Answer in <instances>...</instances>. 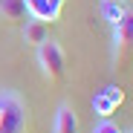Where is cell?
<instances>
[{"label":"cell","mask_w":133,"mask_h":133,"mask_svg":"<svg viewBox=\"0 0 133 133\" xmlns=\"http://www.w3.org/2000/svg\"><path fill=\"white\" fill-rule=\"evenodd\" d=\"M29 130V110L17 90H0V133H26Z\"/></svg>","instance_id":"cell-1"},{"label":"cell","mask_w":133,"mask_h":133,"mask_svg":"<svg viewBox=\"0 0 133 133\" xmlns=\"http://www.w3.org/2000/svg\"><path fill=\"white\" fill-rule=\"evenodd\" d=\"M38 49V66H41V72L46 81H61L64 78V70H66V58H64V46L58 41L46 38L41 43Z\"/></svg>","instance_id":"cell-2"},{"label":"cell","mask_w":133,"mask_h":133,"mask_svg":"<svg viewBox=\"0 0 133 133\" xmlns=\"http://www.w3.org/2000/svg\"><path fill=\"white\" fill-rule=\"evenodd\" d=\"M127 133H133V130H127Z\"/></svg>","instance_id":"cell-13"},{"label":"cell","mask_w":133,"mask_h":133,"mask_svg":"<svg viewBox=\"0 0 133 133\" xmlns=\"http://www.w3.org/2000/svg\"><path fill=\"white\" fill-rule=\"evenodd\" d=\"M64 0H26V15L32 20H43V23H55L61 15Z\"/></svg>","instance_id":"cell-4"},{"label":"cell","mask_w":133,"mask_h":133,"mask_svg":"<svg viewBox=\"0 0 133 133\" xmlns=\"http://www.w3.org/2000/svg\"><path fill=\"white\" fill-rule=\"evenodd\" d=\"M133 52V9H124L122 20L113 23V66H119L127 61V55Z\"/></svg>","instance_id":"cell-3"},{"label":"cell","mask_w":133,"mask_h":133,"mask_svg":"<svg viewBox=\"0 0 133 133\" xmlns=\"http://www.w3.org/2000/svg\"><path fill=\"white\" fill-rule=\"evenodd\" d=\"M98 12H101V17L107 20L110 26H113V23H119V20H122V15H124L122 3H110V0H101V6H98Z\"/></svg>","instance_id":"cell-8"},{"label":"cell","mask_w":133,"mask_h":133,"mask_svg":"<svg viewBox=\"0 0 133 133\" xmlns=\"http://www.w3.org/2000/svg\"><path fill=\"white\" fill-rule=\"evenodd\" d=\"M49 38V26L43 20H23V43L26 46H41L43 41Z\"/></svg>","instance_id":"cell-6"},{"label":"cell","mask_w":133,"mask_h":133,"mask_svg":"<svg viewBox=\"0 0 133 133\" xmlns=\"http://www.w3.org/2000/svg\"><path fill=\"white\" fill-rule=\"evenodd\" d=\"M0 15L12 23H23L26 15V0H0Z\"/></svg>","instance_id":"cell-7"},{"label":"cell","mask_w":133,"mask_h":133,"mask_svg":"<svg viewBox=\"0 0 133 133\" xmlns=\"http://www.w3.org/2000/svg\"><path fill=\"white\" fill-rule=\"evenodd\" d=\"M52 133H78V116L70 104H58L55 110V122H52Z\"/></svg>","instance_id":"cell-5"},{"label":"cell","mask_w":133,"mask_h":133,"mask_svg":"<svg viewBox=\"0 0 133 133\" xmlns=\"http://www.w3.org/2000/svg\"><path fill=\"white\" fill-rule=\"evenodd\" d=\"M93 133H122V130H119V124H113L110 119H104V122H98L93 127Z\"/></svg>","instance_id":"cell-10"},{"label":"cell","mask_w":133,"mask_h":133,"mask_svg":"<svg viewBox=\"0 0 133 133\" xmlns=\"http://www.w3.org/2000/svg\"><path fill=\"white\" fill-rule=\"evenodd\" d=\"M116 107H119V104H113L104 93H98V96L93 98V110H96L98 116H104V119H107V116H113V110H116Z\"/></svg>","instance_id":"cell-9"},{"label":"cell","mask_w":133,"mask_h":133,"mask_svg":"<svg viewBox=\"0 0 133 133\" xmlns=\"http://www.w3.org/2000/svg\"><path fill=\"white\" fill-rule=\"evenodd\" d=\"M101 93H104V96H107L110 101H113V104H122V98H124V96H122V90H119V87H104Z\"/></svg>","instance_id":"cell-11"},{"label":"cell","mask_w":133,"mask_h":133,"mask_svg":"<svg viewBox=\"0 0 133 133\" xmlns=\"http://www.w3.org/2000/svg\"><path fill=\"white\" fill-rule=\"evenodd\" d=\"M110 3H124V0H110Z\"/></svg>","instance_id":"cell-12"}]
</instances>
